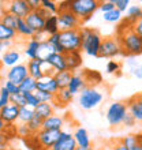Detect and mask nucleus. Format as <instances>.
<instances>
[{
	"instance_id": "1",
	"label": "nucleus",
	"mask_w": 142,
	"mask_h": 150,
	"mask_svg": "<svg viewBox=\"0 0 142 150\" xmlns=\"http://www.w3.org/2000/svg\"><path fill=\"white\" fill-rule=\"evenodd\" d=\"M115 36L120 44L123 56H138L142 53V38L134 32L133 28Z\"/></svg>"
},
{
	"instance_id": "2",
	"label": "nucleus",
	"mask_w": 142,
	"mask_h": 150,
	"mask_svg": "<svg viewBox=\"0 0 142 150\" xmlns=\"http://www.w3.org/2000/svg\"><path fill=\"white\" fill-rule=\"evenodd\" d=\"M82 36V51L89 56L99 57V52L103 44V37L97 29L93 28H81Z\"/></svg>"
},
{
	"instance_id": "3",
	"label": "nucleus",
	"mask_w": 142,
	"mask_h": 150,
	"mask_svg": "<svg viewBox=\"0 0 142 150\" xmlns=\"http://www.w3.org/2000/svg\"><path fill=\"white\" fill-rule=\"evenodd\" d=\"M100 0H70V11L86 23L92 19V16L97 10H100Z\"/></svg>"
},
{
	"instance_id": "4",
	"label": "nucleus",
	"mask_w": 142,
	"mask_h": 150,
	"mask_svg": "<svg viewBox=\"0 0 142 150\" xmlns=\"http://www.w3.org/2000/svg\"><path fill=\"white\" fill-rule=\"evenodd\" d=\"M60 36V45L63 48L64 53L82 51V36H81V29L74 30H64L59 33Z\"/></svg>"
},
{
	"instance_id": "5",
	"label": "nucleus",
	"mask_w": 142,
	"mask_h": 150,
	"mask_svg": "<svg viewBox=\"0 0 142 150\" xmlns=\"http://www.w3.org/2000/svg\"><path fill=\"white\" fill-rule=\"evenodd\" d=\"M127 113H129V109H127L126 101H115L107 109V122L112 127L120 126V124H123V120H124Z\"/></svg>"
},
{
	"instance_id": "6",
	"label": "nucleus",
	"mask_w": 142,
	"mask_h": 150,
	"mask_svg": "<svg viewBox=\"0 0 142 150\" xmlns=\"http://www.w3.org/2000/svg\"><path fill=\"white\" fill-rule=\"evenodd\" d=\"M103 94L100 93L96 87H86L83 89L81 93H79V105L83 108V109H93L96 108L99 104H101L103 101Z\"/></svg>"
},
{
	"instance_id": "7",
	"label": "nucleus",
	"mask_w": 142,
	"mask_h": 150,
	"mask_svg": "<svg viewBox=\"0 0 142 150\" xmlns=\"http://www.w3.org/2000/svg\"><path fill=\"white\" fill-rule=\"evenodd\" d=\"M122 55V49H120V44H119L116 36H109L105 37L103 40V44H101V48H100L99 52V57L101 59H112L115 56Z\"/></svg>"
},
{
	"instance_id": "8",
	"label": "nucleus",
	"mask_w": 142,
	"mask_h": 150,
	"mask_svg": "<svg viewBox=\"0 0 142 150\" xmlns=\"http://www.w3.org/2000/svg\"><path fill=\"white\" fill-rule=\"evenodd\" d=\"M62 131H51V130H41L38 134L33 135L40 146L45 150H49L60 139Z\"/></svg>"
},
{
	"instance_id": "9",
	"label": "nucleus",
	"mask_w": 142,
	"mask_h": 150,
	"mask_svg": "<svg viewBox=\"0 0 142 150\" xmlns=\"http://www.w3.org/2000/svg\"><path fill=\"white\" fill-rule=\"evenodd\" d=\"M58 18H59V28L60 32H64V30H74V29H81L82 26V22L77 15H74L72 12L68 10V11H63L58 14Z\"/></svg>"
},
{
	"instance_id": "10",
	"label": "nucleus",
	"mask_w": 142,
	"mask_h": 150,
	"mask_svg": "<svg viewBox=\"0 0 142 150\" xmlns=\"http://www.w3.org/2000/svg\"><path fill=\"white\" fill-rule=\"evenodd\" d=\"M6 11L11 12V14L16 15L18 18H21V19H25L32 12V8L29 6L28 0H11V1L7 3Z\"/></svg>"
},
{
	"instance_id": "11",
	"label": "nucleus",
	"mask_w": 142,
	"mask_h": 150,
	"mask_svg": "<svg viewBox=\"0 0 142 150\" xmlns=\"http://www.w3.org/2000/svg\"><path fill=\"white\" fill-rule=\"evenodd\" d=\"M28 76H29L28 64L19 63V64H16V66H14V67H11L7 71V81L15 83L16 86H19Z\"/></svg>"
},
{
	"instance_id": "12",
	"label": "nucleus",
	"mask_w": 142,
	"mask_h": 150,
	"mask_svg": "<svg viewBox=\"0 0 142 150\" xmlns=\"http://www.w3.org/2000/svg\"><path fill=\"white\" fill-rule=\"evenodd\" d=\"M126 104L129 113L134 116L137 123H142V93L131 96L130 98L126 100Z\"/></svg>"
},
{
	"instance_id": "13",
	"label": "nucleus",
	"mask_w": 142,
	"mask_h": 150,
	"mask_svg": "<svg viewBox=\"0 0 142 150\" xmlns=\"http://www.w3.org/2000/svg\"><path fill=\"white\" fill-rule=\"evenodd\" d=\"M25 21H26V23L29 25V28L34 32V34H41V33H44L45 18H44L38 11H32L25 18Z\"/></svg>"
},
{
	"instance_id": "14",
	"label": "nucleus",
	"mask_w": 142,
	"mask_h": 150,
	"mask_svg": "<svg viewBox=\"0 0 142 150\" xmlns=\"http://www.w3.org/2000/svg\"><path fill=\"white\" fill-rule=\"evenodd\" d=\"M77 147H78V145L75 142L74 135L70 132H66V131H62L60 139L49 150H77Z\"/></svg>"
},
{
	"instance_id": "15",
	"label": "nucleus",
	"mask_w": 142,
	"mask_h": 150,
	"mask_svg": "<svg viewBox=\"0 0 142 150\" xmlns=\"http://www.w3.org/2000/svg\"><path fill=\"white\" fill-rule=\"evenodd\" d=\"M0 120H3L6 124H14L19 120V107L14 104H10L6 108L0 109Z\"/></svg>"
},
{
	"instance_id": "16",
	"label": "nucleus",
	"mask_w": 142,
	"mask_h": 150,
	"mask_svg": "<svg viewBox=\"0 0 142 150\" xmlns=\"http://www.w3.org/2000/svg\"><path fill=\"white\" fill-rule=\"evenodd\" d=\"M37 90L51 93V94H56L60 90V87L58 85V82H56L55 76H44L43 79L37 81Z\"/></svg>"
},
{
	"instance_id": "17",
	"label": "nucleus",
	"mask_w": 142,
	"mask_h": 150,
	"mask_svg": "<svg viewBox=\"0 0 142 150\" xmlns=\"http://www.w3.org/2000/svg\"><path fill=\"white\" fill-rule=\"evenodd\" d=\"M72 93H71L68 89H60L58 93L55 94V97H53V103H52V105L56 108H66L68 105V104L72 101Z\"/></svg>"
},
{
	"instance_id": "18",
	"label": "nucleus",
	"mask_w": 142,
	"mask_h": 150,
	"mask_svg": "<svg viewBox=\"0 0 142 150\" xmlns=\"http://www.w3.org/2000/svg\"><path fill=\"white\" fill-rule=\"evenodd\" d=\"M74 139L78 147L83 150H87L92 147V142H90V138H89V134H87V131L83 128V127H77L74 131Z\"/></svg>"
},
{
	"instance_id": "19",
	"label": "nucleus",
	"mask_w": 142,
	"mask_h": 150,
	"mask_svg": "<svg viewBox=\"0 0 142 150\" xmlns=\"http://www.w3.org/2000/svg\"><path fill=\"white\" fill-rule=\"evenodd\" d=\"M47 62L55 68L56 72L67 71V63H66V56L64 53H52L47 57Z\"/></svg>"
},
{
	"instance_id": "20",
	"label": "nucleus",
	"mask_w": 142,
	"mask_h": 150,
	"mask_svg": "<svg viewBox=\"0 0 142 150\" xmlns=\"http://www.w3.org/2000/svg\"><path fill=\"white\" fill-rule=\"evenodd\" d=\"M64 120L59 115H52L51 117L44 120L43 123V130H51V131H63Z\"/></svg>"
},
{
	"instance_id": "21",
	"label": "nucleus",
	"mask_w": 142,
	"mask_h": 150,
	"mask_svg": "<svg viewBox=\"0 0 142 150\" xmlns=\"http://www.w3.org/2000/svg\"><path fill=\"white\" fill-rule=\"evenodd\" d=\"M82 78L85 79L87 87H96L97 85L101 83V81H103L101 74H100L99 71H96V70H83Z\"/></svg>"
},
{
	"instance_id": "22",
	"label": "nucleus",
	"mask_w": 142,
	"mask_h": 150,
	"mask_svg": "<svg viewBox=\"0 0 142 150\" xmlns=\"http://www.w3.org/2000/svg\"><path fill=\"white\" fill-rule=\"evenodd\" d=\"M66 56V63H67V70L74 72L75 70H78L82 66V56H81V51L71 52V53H64Z\"/></svg>"
},
{
	"instance_id": "23",
	"label": "nucleus",
	"mask_w": 142,
	"mask_h": 150,
	"mask_svg": "<svg viewBox=\"0 0 142 150\" xmlns=\"http://www.w3.org/2000/svg\"><path fill=\"white\" fill-rule=\"evenodd\" d=\"M21 60V53L16 49H10V51L4 52L1 55V64L6 67H14L16 64H19L18 62Z\"/></svg>"
},
{
	"instance_id": "24",
	"label": "nucleus",
	"mask_w": 142,
	"mask_h": 150,
	"mask_svg": "<svg viewBox=\"0 0 142 150\" xmlns=\"http://www.w3.org/2000/svg\"><path fill=\"white\" fill-rule=\"evenodd\" d=\"M41 62L43 60L36 59V60H29L28 62V71H29V76L34 78L36 81L43 79L45 75L43 72V67H41Z\"/></svg>"
},
{
	"instance_id": "25",
	"label": "nucleus",
	"mask_w": 142,
	"mask_h": 150,
	"mask_svg": "<svg viewBox=\"0 0 142 150\" xmlns=\"http://www.w3.org/2000/svg\"><path fill=\"white\" fill-rule=\"evenodd\" d=\"M40 45H41V42H40L37 38H34V37H33V38H30L28 41L26 47H25V55H26V57H28L29 60L38 59Z\"/></svg>"
},
{
	"instance_id": "26",
	"label": "nucleus",
	"mask_w": 142,
	"mask_h": 150,
	"mask_svg": "<svg viewBox=\"0 0 142 150\" xmlns=\"http://www.w3.org/2000/svg\"><path fill=\"white\" fill-rule=\"evenodd\" d=\"M44 33H45L48 37L60 33L59 18H58V15H51L49 18H47V19H45V28H44Z\"/></svg>"
},
{
	"instance_id": "27",
	"label": "nucleus",
	"mask_w": 142,
	"mask_h": 150,
	"mask_svg": "<svg viewBox=\"0 0 142 150\" xmlns=\"http://www.w3.org/2000/svg\"><path fill=\"white\" fill-rule=\"evenodd\" d=\"M19 19L16 15L11 14V12L8 11H4V8L1 7V18H0V23L4 25V26H7V28H11L14 30H16L18 28V23H19Z\"/></svg>"
},
{
	"instance_id": "28",
	"label": "nucleus",
	"mask_w": 142,
	"mask_h": 150,
	"mask_svg": "<svg viewBox=\"0 0 142 150\" xmlns=\"http://www.w3.org/2000/svg\"><path fill=\"white\" fill-rule=\"evenodd\" d=\"M86 82H85V79L82 78V75H78V74H74L72 75V78H71V82L68 85V90L72 93V96L77 94V93H81L83 89H86Z\"/></svg>"
},
{
	"instance_id": "29",
	"label": "nucleus",
	"mask_w": 142,
	"mask_h": 150,
	"mask_svg": "<svg viewBox=\"0 0 142 150\" xmlns=\"http://www.w3.org/2000/svg\"><path fill=\"white\" fill-rule=\"evenodd\" d=\"M36 115L45 120V119L51 117L52 115H55V107L51 103H43L36 108Z\"/></svg>"
},
{
	"instance_id": "30",
	"label": "nucleus",
	"mask_w": 142,
	"mask_h": 150,
	"mask_svg": "<svg viewBox=\"0 0 142 150\" xmlns=\"http://www.w3.org/2000/svg\"><path fill=\"white\" fill-rule=\"evenodd\" d=\"M72 75H74V72L72 71H60V72H56L53 76H55L56 82H58V85H59L60 89H67L68 85H70L71 82V78H72Z\"/></svg>"
},
{
	"instance_id": "31",
	"label": "nucleus",
	"mask_w": 142,
	"mask_h": 150,
	"mask_svg": "<svg viewBox=\"0 0 142 150\" xmlns=\"http://www.w3.org/2000/svg\"><path fill=\"white\" fill-rule=\"evenodd\" d=\"M141 18H142V7H139V6H131V7L127 10V14H126V16H124V19H126L127 22H130L133 26H134Z\"/></svg>"
},
{
	"instance_id": "32",
	"label": "nucleus",
	"mask_w": 142,
	"mask_h": 150,
	"mask_svg": "<svg viewBox=\"0 0 142 150\" xmlns=\"http://www.w3.org/2000/svg\"><path fill=\"white\" fill-rule=\"evenodd\" d=\"M34 116H36V109L32 107H29V105H26V107L19 108V120H18V122L28 124Z\"/></svg>"
},
{
	"instance_id": "33",
	"label": "nucleus",
	"mask_w": 142,
	"mask_h": 150,
	"mask_svg": "<svg viewBox=\"0 0 142 150\" xmlns=\"http://www.w3.org/2000/svg\"><path fill=\"white\" fill-rule=\"evenodd\" d=\"M16 36H18L16 30L0 23V42L1 41H14L16 38Z\"/></svg>"
},
{
	"instance_id": "34",
	"label": "nucleus",
	"mask_w": 142,
	"mask_h": 150,
	"mask_svg": "<svg viewBox=\"0 0 142 150\" xmlns=\"http://www.w3.org/2000/svg\"><path fill=\"white\" fill-rule=\"evenodd\" d=\"M19 90L21 93H34V91H37V81L32 76H28L19 85Z\"/></svg>"
},
{
	"instance_id": "35",
	"label": "nucleus",
	"mask_w": 142,
	"mask_h": 150,
	"mask_svg": "<svg viewBox=\"0 0 142 150\" xmlns=\"http://www.w3.org/2000/svg\"><path fill=\"white\" fill-rule=\"evenodd\" d=\"M119 141H120L122 145H124L127 149H130V150H133L135 146L139 145L138 134H127V135H124V137H122V138H119Z\"/></svg>"
},
{
	"instance_id": "36",
	"label": "nucleus",
	"mask_w": 142,
	"mask_h": 150,
	"mask_svg": "<svg viewBox=\"0 0 142 150\" xmlns=\"http://www.w3.org/2000/svg\"><path fill=\"white\" fill-rule=\"evenodd\" d=\"M16 33H18V36L29 37V38H33V37L36 36L34 32L29 28V25L26 23L25 19H19V23H18V28H16Z\"/></svg>"
},
{
	"instance_id": "37",
	"label": "nucleus",
	"mask_w": 142,
	"mask_h": 150,
	"mask_svg": "<svg viewBox=\"0 0 142 150\" xmlns=\"http://www.w3.org/2000/svg\"><path fill=\"white\" fill-rule=\"evenodd\" d=\"M43 123H44L43 119L36 115L34 117H33L32 120L28 123V128H29V131H30V134H32V135L38 134L40 131L43 130Z\"/></svg>"
},
{
	"instance_id": "38",
	"label": "nucleus",
	"mask_w": 142,
	"mask_h": 150,
	"mask_svg": "<svg viewBox=\"0 0 142 150\" xmlns=\"http://www.w3.org/2000/svg\"><path fill=\"white\" fill-rule=\"evenodd\" d=\"M103 18L105 22H111V23H119L122 21V12L119 10H112V11L107 12V14H103Z\"/></svg>"
},
{
	"instance_id": "39",
	"label": "nucleus",
	"mask_w": 142,
	"mask_h": 150,
	"mask_svg": "<svg viewBox=\"0 0 142 150\" xmlns=\"http://www.w3.org/2000/svg\"><path fill=\"white\" fill-rule=\"evenodd\" d=\"M48 42L52 45V48H53L55 53H64L63 48H62V45H60V36H59V33L48 37Z\"/></svg>"
},
{
	"instance_id": "40",
	"label": "nucleus",
	"mask_w": 142,
	"mask_h": 150,
	"mask_svg": "<svg viewBox=\"0 0 142 150\" xmlns=\"http://www.w3.org/2000/svg\"><path fill=\"white\" fill-rule=\"evenodd\" d=\"M10 104H11V94L8 93L6 87L1 86V89H0V109L6 108Z\"/></svg>"
},
{
	"instance_id": "41",
	"label": "nucleus",
	"mask_w": 142,
	"mask_h": 150,
	"mask_svg": "<svg viewBox=\"0 0 142 150\" xmlns=\"http://www.w3.org/2000/svg\"><path fill=\"white\" fill-rule=\"evenodd\" d=\"M36 97L38 98V101L41 104L43 103H53V97H55V94H51V93H45V91H41V90H37L34 91Z\"/></svg>"
},
{
	"instance_id": "42",
	"label": "nucleus",
	"mask_w": 142,
	"mask_h": 150,
	"mask_svg": "<svg viewBox=\"0 0 142 150\" xmlns=\"http://www.w3.org/2000/svg\"><path fill=\"white\" fill-rule=\"evenodd\" d=\"M43 8H45L47 11H49L52 15H58V12H59V6H58V3L52 1V0H43Z\"/></svg>"
},
{
	"instance_id": "43",
	"label": "nucleus",
	"mask_w": 142,
	"mask_h": 150,
	"mask_svg": "<svg viewBox=\"0 0 142 150\" xmlns=\"http://www.w3.org/2000/svg\"><path fill=\"white\" fill-rule=\"evenodd\" d=\"M11 104L16 105V107H26L28 103H26V98H25V94L23 93H18V94H12L11 96Z\"/></svg>"
},
{
	"instance_id": "44",
	"label": "nucleus",
	"mask_w": 142,
	"mask_h": 150,
	"mask_svg": "<svg viewBox=\"0 0 142 150\" xmlns=\"http://www.w3.org/2000/svg\"><path fill=\"white\" fill-rule=\"evenodd\" d=\"M120 68H122V64L116 60H109L107 63V72L108 74H119Z\"/></svg>"
},
{
	"instance_id": "45",
	"label": "nucleus",
	"mask_w": 142,
	"mask_h": 150,
	"mask_svg": "<svg viewBox=\"0 0 142 150\" xmlns=\"http://www.w3.org/2000/svg\"><path fill=\"white\" fill-rule=\"evenodd\" d=\"M25 94V98H26V103H28V105L29 107H32V108H37L40 105V101H38V98L36 97V94L34 93H23Z\"/></svg>"
},
{
	"instance_id": "46",
	"label": "nucleus",
	"mask_w": 142,
	"mask_h": 150,
	"mask_svg": "<svg viewBox=\"0 0 142 150\" xmlns=\"http://www.w3.org/2000/svg\"><path fill=\"white\" fill-rule=\"evenodd\" d=\"M16 132H18V135L19 137H22V138H26V137H33L32 134H30V131H29L28 128V124H25V123H19L18 126H16Z\"/></svg>"
},
{
	"instance_id": "47",
	"label": "nucleus",
	"mask_w": 142,
	"mask_h": 150,
	"mask_svg": "<svg viewBox=\"0 0 142 150\" xmlns=\"http://www.w3.org/2000/svg\"><path fill=\"white\" fill-rule=\"evenodd\" d=\"M112 1H114L116 10H119L120 12L127 11L130 8V1L129 0H112Z\"/></svg>"
},
{
	"instance_id": "48",
	"label": "nucleus",
	"mask_w": 142,
	"mask_h": 150,
	"mask_svg": "<svg viewBox=\"0 0 142 150\" xmlns=\"http://www.w3.org/2000/svg\"><path fill=\"white\" fill-rule=\"evenodd\" d=\"M115 4L112 0H105V1H101L100 3V11H103V14H107V12L115 10Z\"/></svg>"
},
{
	"instance_id": "49",
	"label": "nucleus",
	"mask_w": 142,
	"mask_h": 150,
	"mask_svg": "<svg viewBox=\"0 0 142 150\" xmlns=\"http://www.w3.org/2000/svg\"><path fill=\"white\" fill-rule=\"evenodd\" d=\"M6 89L8 90V93L10 94H18V93H21V90H19V86H16L15 83H12V82H10V81H6L4 82V85H3Z\"/></svg>"
},
{
	"instance_id": "50",
	"label": "nucleus",
	"mask_w": 142,
	"mask_h": 150,
	"mask_svg": "<svg viewBox=\"0 0 142 150\" xmlns=\"http://www.w3.org/2000/svg\"><path fill=\"white\" fill-rule=\"evenodd\" d=\"M111 143H112V145L109 146V150H130V149H127L124 145H122L119 139H112Z\"/></svg>"
},
{
	"instance_id": "51",
	"label": "nucleus",
	"mask_w": 142,
	"mask_h": 150,
	"mask_svg": "<svg viewBox=\"0 0 142 150\" xmlns=\"http://www.w3.org/2000/svg\"><path fill=\"white\" fill-rule=\"evenodd\" d=\"M135 124H137V120L134 119V116L131 113H127L126 117H124V120H123V126L126 127H134Z\"/></svg>"
},
{
	"instance_id": "52",
	"label": "nucleus",
	"mask_w": 142,
	"mask_h": 150,
	"mask_svg": "<svg viewBox=\"0 0 142 150\" xmlns=\"http://www.w3.org/2000/svg\"><path fill=\"white\" fill-rule=\"evenodd\" d=\"M28 3L32 8V11H38L43 7V0H28Z\"/></svg>"
},
{
	"instance_id": "53",
	"label": "nucleus",
	"mask_w": 142,
	"mask_h": 150,
	"mask_svg": "<svg viewBox=\"0 0 142 150\" xmlns=\"http://www.w3.org/2000/svg\"><path fill=\"white\" fill-rule=\"evenodd\" d=\"M133 29H134V32L137 33V34H138V36L142 38V18L138 21V22H137V23L134 25V26H133Z\"/></svg>"
},
{
	"instance_id": "54",
	"label": "nucleus",
	"mask_w": 142,
	"mask_h": 150,
	"mask_svg": "<svg viewBox=\"0 0 142 150\" xmlns=\"http://www.w3.org/2000/svg\"><path fill=\"white\" fill-rule=\"evenodd\" d=\"M11 45H12V41H1V42H0V48H1L3 53L4 52H7V51H10Z\"/></svg>"
},
{
	"instance_id": "55",
	"label": "nucleus",
	"mask_w": 142,
	"mask_h": 150,
	"mask_svg": "<svg viewBox=\"0 0 142 150\" xmlns=\"http://www.w3.org/2000/svg\"><path fill=\"white\" fill-rule=\"evenodd\" d=\"M133 74L137 76V78H139V79H142V67H134L133 68Z\"/></svg>"
},
{
	"instance_id": "56",
	"label": "nucleus",
	"mask_w": 142,
	"mask_h": 150,
	"mask_svg": "<svg viewBox=\"0 0 142 150\" xmlns=\"http://www.w3.org/2000/svg\"><path fill=\"white\" fill-rule=\"evenodd\" d=\"M138 143H139V146H141V149H142V132H138Z\"/></svg>"
},
{
	"instance_id": "57",
	"label": "nucleus",
	"mask_w": 142,
	"mask_h": 150,
	"mask_svg": "<svg viewBox=\"0 0 142 150\" xmlns=\"http://www.w3.org/2000/svg\"><path fill=\"white\" fill-rule=\"evenodd\" d=\"M0 150H11V149H8L7 146H4V145H1V147H0Z\"/></svg>"
},
{
	"instance_id": "58",
	"label": "nucleus",
	"mask_w": 142,
	"mask_h": 150,
	"mask_svg": "<svg viewBox=\"0 0 142 150\" xmlns=\"http://www.w3.org/2000/svg\"><path fill=\"white\" fill-rule=\"evenodd\" d=\"M133 150H142V149H141V146H139V145H138V146H135Z\"/></svg>"
},
{
	"instance_id": "59",
	"label": "nucleus",
	"mask_w": 142,
	"mask_h": 150,
	"mask_svg": "<svg viewBox=\"0 0 142 150\" xmlns=\"http://www.w3.org/2000/svg\"><path fill=\"white\" fill-rule=\"evenodd\" d=\"M87 150H96V149H94V147H90V149H87Z\"/></svg>"
},
{
	"instance_id": "60",
	"label": "nucleus",
	"mask_w": 142,
	"mask_h": 150,
	"mask_svg": "<svg viewBox=\"0 0 142 150\" xmlns=\"http://www.w3.org/2000/svg\"><path fill=\"white\" fill-rule=\"evenodd\" d=\"M77 150H83V149H81V147H77Z\"/></svg>"
}]
</instances>
